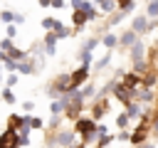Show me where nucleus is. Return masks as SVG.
<instances>
[{"instance_id":"nucleus-1","label":"nucleus","mask_w":158,"mask_h":148,"mask_svg":"<svg viewBox=\"0 0 158 148\" xmlns=\"http://www.w3.org/2000/svg\"><path fill=\"white\" fill-rule=\"evenodd\" d=\"M89 20H96V7H91V10H74V15H72V22L77 27H81Z\"/></svg>"},{"instance_id":"nucleus-2","label":"nucleus","mask_w":158,"mask_h":148,"mask_svg":"<svg viewBox=\"0 0 158 148\" xmlns=\"http://www.w3.org/2000/svg\"><path fill=\"white\" fill-rule=\"evenodd\" d=\"M89 76V67H79L77 72L69 74V91H77L79 84H84V79Z\"/></svg>"},{"instance_id":"nucleus-3","label":"nucleus","mask_w":158,"mask_h":148,"mask_svg":"<svg viewBox=\"0 0 158 148\" xmlns=\"http://www.w3.org/2000/svg\"><path fill=\"white\" fill-rule=\"evenodd\" d=\"M20 146V136L15 133V131H5V133H0V148H17Z\"/></svg>"},{"instance_id":"nucleus-4","label":"nucleus","mask_w":158,"mask_h":148,"mask_svg":"<svg viewBox=\"0 0 158 148\" xmlns=\"http://www.w3.org/2000/svg\"><path fill=\"white\" fill-rule=\"evenodd\" d=\"M141 39H138V35L133 32V30H126L121 37H118V44H123V47H133V44H138Z\"/></svg>"},{"instance_id":"nucleus-5","label":"nucleus","mask_w":158,"mask_h":148,"mask_svg":"<svg viewBox=\"0 0 158 148\" xmlns=\"http://www.w3.org/2000/svg\"><path fill=\"white\" fill-rule=\"evenodd\" d=\"M136 35H143V32H148V17L146 15H141V17H133V27H131Z\"/></svg>"},{"instance_id":"nucleus-6","label":"nucleus","mask_w":158,"mask_h":148,"mask_svg":"<svg viewBox=\"0 0 158 148\" xmlns=\"http://www.w3.org/2000/svg\"><path fill=\"white\" fill-rule=\"evenodd\" d=\"M57 32H47L44 35V52L49 54V57H54V44H57Z\"/></svg>"},{"instance_id":"nucleus-7","label":"nucleus","mask_w":158,"mask_h":148,"mask_svg":"<svg viewBox=\"0 0 158 148\" xmlns=\"http://www.w3.org/2000/svg\"><path fill=\"white\" fill-rule=\"evenodd\" d=\"M143 52H146V44H143V42H138V44L131 47V59H133V64H141V62H143Z\"/></svg>"},{"instance_id":"nucleus-8","label":"nucleus","mask_w":158,"mask_h":148,"mask_svg":"<svg viewBox=\"0 0 158 148\" xmlns=\"http://www.w3.org/2000/svg\"><path fill=\"white\" fill-rule=\"evenodd\" d=\"M143 138H146V121H143L136 131H131V143H133V146H141Z\"/></svg>"},{"instance_id":"nucleus-9","label":"nucleus","mask_w":158,"mask_h":148,"mask_svg":"<svg viewBox=\"0 0 158 148\" xmlns=\"http://www.w3.org/2000/svg\"><path fill=\"white\" fill-rule=\"evenodd\" d=\"M42 27H44L47 32H57V30L62 27V22L54 20V17H44V20H42Z\"/></svg>"},{"instance_id":"nucleus-10","label":"nucleus","mask_w":158,"mask_h":148,"mask_svg":"<svg viewBox=\"0 0 158 148\" xmlns=\"http://www.w3.org/2000/svg\"><path fill=\"white\" fill-rule=\"evenodd\" d=\"M74 143V133H57V146H72Z\"/></svg>"},{"instance_id":"nucleus-11","label":"nucleus","mask_w":158,"mask_h":148,"mask_svg":"<svg viewBox=\"0 0 158 148\" xmlns=\"http://www.w3.org/2000/svg\"><path fill=\"white\" fill-rule=\"evenodd\" d=\"M101 44H104L106 49H111V47L118 44V37H116V35H104V37H101Z\"/></svg>"},{"instance_id":"nucleus-12","label":"nucleus","mask_w":158,"mask_h":148,"mask_svg":"<svg viewBox=\"0 0 158 148\" xmlns=\"http://www.w3.org/2000/svg\"><path fill=\"white\" fill-rule=\"evenodd\" d=\"M136 99H141V101H146V104H151V101H153V91H151V89H143V91H136Z\"/></svg>"},{"instance_id":"nucleus-13","label":"nucleus","mask_w":158,"mask_h":148,"mask_svg":"<svg viewBox=\"0 0 158 148\" xmlns=\"http://www.w3.org/2000/svg\"><path fill=\"white\" fill-rule=\"evenodd\" d=\"M146 17H158V2H148L146 5Z\"/></svg>"},{"instance_id":"nucleus-14","label":"nucleus","mask_w":158,"mask_h":148,"mask_svg":"<svg viewBox=\"0 0 158 148\" xmlns=\"http://www.w3.org/2000/svg\"><path fill=\"white\" fill-rule=\"evenodd\" d=\"M96 7H99V10H101V12H114V10H116V7H118V5H116V2H99V5H96Z\"/></svg>"},{"instance_id":"nucleus-15","label":"nucleus","mask_w":158,"mask_h":148,"mask_svg":"<svg viewBox=\"0 0 158 148\" xmlns=\"http://www.w3.org/2000/svg\"><path fill=\"white\" fill-rule=\"evenodd\" d=\"M138 113H141V106H138V104H128V106H126V116H128V118H131V116H138Z\"/></svg>"},{"instance_id":"nucleus-16","label":"nucleus","mask_w":158,"mask_h":148,"mask_svg":"<svg viewBox=\"0 0 158 148\" xmlns=\"http://www.w3.org/2000/svg\"><path fill=\"white\" fill-rule=\"evenodd\" d=\"M0 20H2L5 25H10V22H15V12H7V10H2V12H0Z\"/></svg>"},{"instance_id":"nucleus-17","label":"nucleus","mask_w":158,"mask_h":148,"mask_svg":"<svg viewBox=\"0 0 158 148\" xmlns=\"http://www.w3.org/2000/svg\"><path fill=\"white\" fill-rule=\"evenodd\" d=\"M17 72H22V74H32V72H35V67H32V64H27V62H20V64H17Z\"/></svg>"},{"instance_id":"nucleus-18","label":"nucleus","mask_w":158,"mask_h":148,"mask_svg":"<svg viewBox=\"0 0 158 148\" xmlns=\"http://www.w3.org/2000/svg\"><path fill=\"white\" fill-rule=\"evenodd\" d=\"M141 84H143L146 89H151V86L156 84V76H153V74H146V76H141Z\"/></svg>"},{"instance_id":"nucleus-19","label":"nucleus","mask_w":158,"mask_h":148,"mask_svg":"<svg viewBox=\"0 0 158 148\" xmlns=\"http://www.w3.org/2000/svg\"><path fill=\"white\" fill-rule=\"evenodd\" d=\"M94 91H96V89L89 84V86H84V89L79 91V96H81V99H91V96H94Z\"/></svg>"},{"instance_id":"nucleus-20","label":"nucleus","mask_w":158,"mask_h":148,"mask_svg":"<svg viewBox=\"0 0 158 148\" xmlns=\"http://www.w3.org/2000/svg\"><path fill=\"white\" fill-rule=\"evenodd\" d=\"M2 101H7V104H15V101H17V96L12 94V89H5V91H2Z\"/></svg>"},{"instance_id":"nucleus-21","label":"nucleus","mask_w":158,"mask_h":148,"mask_svg":"<svg viewBox=\"0 0 158 148\" xmlns=\"http://www.w3.org/2000/svg\"><path fill=\"white\" fill-rule=\"evenodd\" d=\"M118 7H121L123 12H131V10L136 7V2H131V0H123V2H118Z\"/></svg>"},{"instance_id":"nucleus-22","label":"nucleus","mask_w":158,"mask_h":148,"mask_svg":"<svg viewBox=\"0 0 158 148\" xmlns=\"http://www.w3.org/2000/svg\"><path fill=\"white\" fill-rule=\"evenodd\" d=\"M116 126H118V128H126V126H128V116H126V113H118V118H116Z\"/></svg>"},{"instance_id":"nucleus-23","label":"nucleus","mask_w":158,"mask_h":148,"mask_svg":"<svg viewBox=\"0 0 158 148\" xmlns=\"http://www.w3.org/2000/svg\"><path fill=\"white\" fill-rule=\"evenodd\" d=\"M109 62H111V52H106V57H104V59H99V64H96V69H104V67H106Z\"/></svg>"},{"instance_id":"nucleus-24","label":"nucleus","mask_w":158,"mask_h":148,"mask_svg":"<svg viewBox=\"0 0 158 148\" xmlns=\"http://www.w3.org/2000/svg\"><path fill=\"white\" fill-rule=\"evenodd\" d=\"M15 35H17V27L15 25H7V39H12Z\"/></svg>"},{"instance_id":"nucleus-25","label":"nucleus","mask_w":158,"mask_h":148,"mask_svg":"<svg viewBox=\"0 0 158 148\" xmlns=\"http://www.w3.org/2000/svg\"><path fill=\"white\" fill-rule=\"evenodd\" d=\"M67 35H69V30H67V27H64V25H62V27H59V30H57V37H59V39H64V37H67Z\"/></svg>"},{"instance_id":"nucleus-26","label":"nucleus","mask_w":158,"mask_h":148,"mask_svg":"<svg viewBox=\"0 0 158 148\" xmlns=\"http://www.w3.org/2000/svg\"><path fill=\"white\" fill-rule=\"evenodd\" d=\"M10 47H12V39H2V42H0V49H2V52H7Z\"/></svg>"},{"instance_id":"nucleus-27","label":"nucleus","mask_w":158,"mask_h":148,"mask_svg":"<svg viewBox=\"0 0 158 148\" xmlns=\"http://www.w3.org/2000/svg\"><path fill=\"white\" fill-rule=\"evenodd\" d=\"M15 84H17V74H10V76H7V89H12Z\"/></svg>"},{"instance_id":"nucleus-28","label":"nucleus","mask_w":158,"mask_h":148,"mask_svg":"<svg viewBox=\"0 0 158 148\" xmlns=\"http://www.w3.org/2000/svg\"><path fill=\"white\" fill-rule=\"evenodd\" d=\"M30 128H42V121L40 118H30Z\"/></svg>"},{"instance_id":"nucleus-29","label":"nucleus","mask_w":158,"mask_h":148,"mask_svg":"<svg viewBox=\"0 0 158 148\" xmlns=\"http://www.w3.org/2000/svg\"><path fill=\"white\" fill-rule=\"evenodd\" d=\"M116 138H118V141H131V133H128V131H121Z\"/></svg>"},{"instance_id":"nucleus-30","label":"nucleus","mask_w":158,"mask_h":148,"mask_svg":"<svg viewBox=\"0 0 158 148\" xmlns=\"http://www.w3.org/2000/svg\"><path fill=\"white\" fill-rule=\"evenodd\" d=\"M22 109H25V111H27V113H30V111H32V109H35V104H32V101H25V104H22Z\"/></svg>"},{"instance_id":"nucleus-31","label":"nucleus","mask_w":158,"mask_h":148,"mask_svg":"<svg viewBox=\"0 0 158 148\" xmlns=\"http://www.w3.org/2000/svg\"><path fill=\"white\" fill-rule=\"evenodd\" d=\"M5 59H7V54H5L2 49H0V62H5Z\"/></svg>"},{"instance_id":"nucleus-32","label":"nucleus","mask_w":158,"mask_h":148,"mask_svg":"<svg viewBox=\"0 0 158 148\" xmlns=\"http://www.w3.org/2000/svg\"><path fill=\"white\" fill-rule=\"evenodd\" d=\"M153 131H156V133H158V121H156V126H153Z\"/></svg>"},{"instance_id":"nucleus-33","label":"nucleus","mask_w":158,"mask_h":148,"mask_svg":"<svg viewBox=\"0 0 158 148\" xmlns=\"http://www.w3.org/2000/svg\"><path fill=\"white\" fill-rule=\"evenodd\" d=\"M0 79H2V76H0Z\"/></svg>"}]
</instances>
